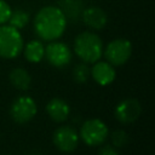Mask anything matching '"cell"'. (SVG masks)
Instances as JSON below:
<instances>
[{
  "label": "cell",
  "instance_id": "1",
  "mask_svg": "<svg viewBox=\"0 0 155 155\" xmlns=\"http://www.w3.org/2000/svg\"><path fill=\"white\" fill-rule=\"evenodd\" d=\"M67 22L58 6H45L35 15L34 31L44 41H54L64 34Z\"/></svg>",
  "mask_w": 155,
  "mask_h": 155
},
{
  "label": "cell",
  "instance_id": "2",
  "mask_svg": "<svg viewBox=\"0 0 155 155\" xmlns=\"http://www.w3.org/2000/svg\"><path fill=\"white\" fill-rule=\"evenodd\" d=\"M103 41L92 31H82L74 40V52L86 64H93L103 56Z\"/></svg>",
  "mask_w": 155,
  "mask_h": 155
},
{
  "label": "cell",
  "instance_id": "3",
  "mask_svg": "<svg viewBox=\"0 0 155 155\" xmlns=\"http://www.w3.org/2000/svg\"><path fill=\"white\" fill-rule=\"evenodd\" d=\"M24 42L18 29L10 24L0 25V58L13 59L23 50Z\"/></svg>",
  "mask_w": 155,
  "mask_h": 155
},
{
  "label": "cell",
  "instance_id": "4",
  "mask_svg": "<svg viewBox=\"0 0 155 155\" xmlns=\"http://www.w3.org/2000/svg\"><path fill=\"white\" fill-rule=\"evenodd\" d=\"M79 137L86 145L94 148L107 142L109 137V130L103 120L88 119L85 122H82L79 131Z\"/></svg>",
  "mask_w": 155,
  "mask_h": 155
},
{
  "label": "cell",
  "instance_id": "5",
  "mask_svg": "<svg viewBox=\"0 0 155 155\" xmlns=\"http://www.w3.org/2000/svg\"><path fill=\"white\" fill-rule=\"evenodd\" d=\"M103 54L111 65L120 67L128 62L132 54V44L127 39H114L105 48H103Z\"/></svg>",
  "mask_w": 155,
  "mask_h": 155
},
{
  "label": "cell",
  "instance_id": "6",
  "mask_svg": "<svg viewBox=\"0 0 155 155\" xmlns=\"http://www.w3.org/2000/svg\"><path fill=\"white\" fill-rule=\"evenodd\" d=\"M38 113L36 102L30 96L17 97L10 107V116L17 124H27L31 121Z\"/></svg>",
  "mask_w": 155,
  "mask_h": 155
},
{
  "label": "cell",
  "instance_id": "7",
  "mask_svg": "<svg viewBox=\"0 0 155 155\" xmlns=\"http://www.w3.org/2000/svg\"><path fill=\"white\" fill-rule=\"evenodd\" d=\"M52 140L56 147L62 153H71L79 145V133L73 126L63 125L54 130L52 134Z\"/></svg>",
  "mask_w": 155,
  "mask_h": 155
},
{
  "label": "cell",
  "instance_id": "8",
  "mask_svg": "<svg viewBox=\"0 0 155 155\" xmlns=\"http://www.w3.org/2000/svg\"><path fill=\"white\" fill-rule=\"evenodd\" d=\"M71 50L69 46L62 41H50L45 47V57L47 62L56 68H64L71 61Z\"/></svg>",
  "mask_w": 155,
  "mask_h": 155
},
{
  "label": "cell",
  "instance_id": "9",
  "mask_svg": "<svg viewBox=\"0 0 155 155\" xmlns=\"http://www.w3.org/2000/svg\"><path fill=\"white\" fill-rule=\"evenodd\" d=\"M142 113L140 103L136 98H125L119 102L114 109L115 119L121 124L134 122Z\"/></svg>",
  "mask_w": 155,
  "mask_h": 155
},
{
  "label": "cell",
  "instance_id": "10",
  "mask_svg": "<svg viewBox=\"0 0 155 155\" xmlns=\"http://www.w3.org/2000/svg\"><path fill=\"white\" fill-rule=\"evenodd\" d=\"M90 75L94 82L101 86H108L114 82L116 78L115 67L107 61H97L90 69Z\"/></svg>",
  "mask_w": 155,
  "mask_h": 155
},
{
  "label": "cell",
  "instance_id": "11",
  "mask_svg": "<svg viewBox=\"0 0 155 155\" xmlns=\"http://www.w3.org/2000/svg\"><path fill=\"white\" fill-rule=\"evenodd\" d=\"M47 115L54 122H63L70 115V105L67 101L59 97H53L50 99L45 107Z\"/></svg>",
  "mask_w": 155,
  "mask_h": 155
},
{
  "label": "cell",
  "instance_id": "12",
  "mask_svg": "<svg viewBox=\"0 0 155 155\" xmlns=\"http://www.w3.org/2000/svg\"><path fill=\"white\" fill-rule=\"evenodd\" d=\"M81 18L84 21V23L92 28V29H96V30H101L103 29L105 25H107V22H108V16L107 13L99 8V7H87L86 10L82 11V15H81Z\"/></svg>",
  "mask_w": 155,
  "mask_h": 155
},
{
  "label": "cell",
  "instance_id": "13",
  "mask_svg": "<svg viewBox=\"0 0 155 155\" xmlns=\"http://www.w3.org/2000/svg\"><path fill=\"white\" fill-rule=\"evenodd\" d=\"M24 58L29 63H39L45 57V46L40 40H30L23 46Z\"/></svg>",
  "mask_w": 155,
  "mask_h": 155
},
{
  "label": "cell",
  "instance_id": "14",
  "mask_svg": "<svg viewBox=\"0 0 155 155\" xmlns=\"http://www.w3.org/2000/svg\"><path fill=\"white\" fill-rule=\"evenodd\" d=\"M8 79L12 86L21 91H27L31 85V76L29 71L21 67L13 68L8 74Z\"/></svg>",
  "mask_w": 155,
  "mask_h": 155
},
{
  "label": "cell",
  "instance_id": "15",
  "mask_svg": "<svg viewBox=\"0 0 155 155\" xmlns=\"http://www.w3.org/2000/svg\"><path fill=\"white\" fill-rule=\"evenodd\" d=\"M64 13L67 21H78L84 11L82 2L80 0H62L61 6H58Z\"/></svg>",
  "mask_w": 155,
  "mask_h": 155
},
{
  "label": "cell",
  "instance_id": "16",
  "mask_svg": "<svg viewBox=\"0 0 155 155\" xmlns=\"http://www.w3.org/2000/svg\"><path fill=\"white\" fill-rule=\"evenodd\" d=\"M29 22V15L24 10H16L12 11L10 18H8V24L16 29H23Z\"/></svg>",
  "mask_w": 155,
  "mask_h": 155
},
{
  "label": "cell",
  "instance_id": "17",
  "mask_svg": "<svg viewBox=\"0 0 155 155\" xmlns=\"http://www.w3.org/2000/svg\"><path fill=\"white\" fill-rule=\"evenodd\" d=\"M90 78V68H88V64L86 63H80V64H76L73 69V79L75 82L78 84H84Z\"/></svg>",
  "mask_w": 155,
  "mask_h": 155
},
{
  "label": "cell",
  "instance_id": "18",
  "mask_svg": "<svg viewBox=\"0 0 155 155\" xmlns=\"http://www.w3.org/2000/svg\"><path fill=\"white\" fill-rule=\"evenodd\" d=\"M110 139H111V145L115 147L116 149L124 148L128 143V134L124 130H115L110 134Z\"/></svg>",
  "mask_w": 155,
  "mask_h": 155
},
{
  "label": "cell",
  "instance_id": "19",
  "mask_svg": "<svg viewBox=\"0 0 155 155\" xmlns=\"http://www.w3.org/2000/svg\"><path fill=\"white\" fill-rule=\"evenodd\" d=\"M11 13H12V10L10 5L5 0H0V25L6 24L8 22Z\"/></svg>",
  "mask_w": 155,
  "mask_h": 155
},
{
  "label": "cell",
  "instance_id": "20",
  "mask_svg": "<svg viewBox=\"0 0 155 155\" xmlns=\"http://www.w3.org/2000/svg\"><path fill=\"white\" fill-rule=\"evenodd\" d=\"M98 155H120V154L115 147L109 145V144H102L98 151Z\"/></svg>",
  "mask_w": 155,
  "mask_h": 155
}]
</instances>
